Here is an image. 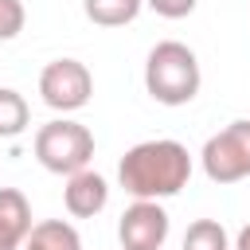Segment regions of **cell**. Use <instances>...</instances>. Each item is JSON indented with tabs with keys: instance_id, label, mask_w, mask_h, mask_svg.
<instances>
[{
	"instance_id": "6da1fadb",
	"label": "cell",
	"mask_w": 250,
	"mask_h": 250,
	"mask_svg": "<svg viewBox=\"0 0 250 250\" xmlns=\"http://www.w3.org/2000/svg\"><path fill=\"white\" fill-rule=\"evenodd\" d=\"M191 180V152L180 141L156 137L133 145L117 164V184L133 199H172Z\"/></svg>"
},
{
	"instance_id": "7a4b0ae2",
	"label": "cell",
	"mask_w": 250,
	"mask_h": 250,
	"mask_svg": "<svg viewBox=\"0 0 250 250\" xmlns=\"http://www.w3.org/2000/svg\"><path fill=\"white\" fill-rule=\"evenodd\" d=\"M203 86L199 59L180 39H160L145 59V90L160 105H188Z\"/></svg>"
},
{
	"instance_id": "3957f363",
	"label": "cell",
	"mask_w": 250,
	"mask_h": 250,
	"mask_svg": "<svg viewBox=\"0 0 250 250\" xmlns=\"http://www.w3.org/2000/svg\"><path fill=\"white\" fill-rule=\"evenodd\" d=\"M35 160L55 176H74L94 160V133L82 121L55 117L35 129Z\"/></svg>"
},
{
	"instance_id": "277c9868",
	"label": "cell",
	"mask_w": 250,
	"mask_h": 250,
	"mask_svg": "<svg viewBox=\"0 0 250 250\" xmlns=\"http://www.w3.org/2000/svg\"><path fill=\"white\" fill-rule=\"evenodd\" d=\"M203 172L215 184H238L250 176V121H230L227 129H219L215 137H207L203 152Z\"/></svg>"
},
{
	"instance_id": "5b68a950",
	"label": "cell",
	"mask_w": 250,
	"mask_h": 250,
	"mask_svg": "<svg viewBox=\"0 0 250 250\" xmlns=\"http://www.w3.org/2000/svg\"><path fill=\"white\" fill-rule=\"evenodd\" d=\"M94 94V74L78 59H51L39 70V98L55 113H74L90 102Z\"/></svg>"
},
{
	"instance_id": "8992f818",
	"label": "cell",
	"mask_w": 250,
	"mask_h": 250,
	"mask_svg": "<svg viewBox=\"0 0 250 250\" xmlns=\"http://www.w3.org/2000/svg\"><path fill=\"white\" fill-rule=\"evenodd\" d=\"M168 211L156 199H133L117 223L121 250H160L168 238Z\"/></svg>"
},
{
	"instance_id": "52a82bcc",
	"label": "cell",
	"mask_w": 250,
	"mask_h": 250,
	"mask_svg": "<svg viewBox=\"0 0 250 250\" xmlns=\"http://www.w3.org/2000/svg\"><path fill=\"white\" fill-rule=\"evenodd\" d=\"M62 203L74 219H94L105 211L109 203V184L105 176H98L94 168H82L74 176H66V188H62Z\"/></svg>"
},
{
	"instance_id": "ba28073f",
	"label": "cell",
	"mask_w": 250,
	"mask_h": 250,
	"mask_svg": "<svg viewBox=\"0 0 250 250\" xmlns=\"http://www.w3.org/2000/svg\"><path fill=\"white\" fill-rule=\"evenodd\" d=\"M31 203L20 188H0V250H20L31 234Z\"/></svg>"
},
{
	"instance_id": "9c48e42d",
	"label": "cell",
	"mask_w": 250,
	"mask_h": 250,
	"mask_svg": "<svg viewBox=\"0 0 250 250\" xmlns=\"http://www.w3.org/2000/svg\"><path fill=\"white\" fill-rule=\"evenodd\" d=\"M20 250H82V238L66 219H43L31 227V234Z\"/></svg>"
},
{
	"instance_id": "30bf717a",
	"label": "cell",
	"mask_w": 250,
	"mask_h": 250,
	"mask_svg": "<svg viewBox=\"0 0 250 250\" xmlns=\"http://www.w3.org/2000/svg\"><path fill=\"white\" fill-rule=\"evenodd\" d=\"M145 0H82V12L98 27H125L141 16Z\"/></svg>"
},
{
	"instance_id": "8fae6325",
	"label": "cell",
	"mask_w": 250,
	"mask_h": 250,
	"mask_svg": "<svg viewBox=\"0 0 250 250\" xmlns=\"http://www.w3.org/2000/svg\"><path fill=\"white\" fill-rule=\"evenodd\" d=\"M31 125V105L20 90L12 86H0V141H12L20 137L23 129Z\"/></svg>"
},
{
	"instance_id": "7c38bea8",
	"label": "cell",
	"mask_w": 250,
	"mask_h": 250,
	"mask_svg": "<svg viewBox=\"0 0 250 250\" xmlns=\"http://www.w3.org/2000/svg\"><path fill=\"white\" fill-rule=\"evenodd\" d=\"M230 234L219 219H195L184 230V250H230Z\"/></svg>"
},
{
	"instance_id": "4fadbf2b",
	"label": "cell",
	"mask_w": 250,
	"mask_h": 250,
	"mask_svg": "<svg viewBox=\"0 0 250 250\" xmlns=\"http://www.w3.org/2000/svg\"><path fill=\"white\" fill-rule=\"evenodd\" d=\"M27 23V12H23V0H0V43L16 39Z\"/></svg>"
},
{
	"instance_id": "5bb4252c",
	"label": "cell",
	"mask_w": 250,
	"mask_h": 250,
	"mask_svg": "<svg viewBox=\"0 0 250 250\" xmlns=\"http://www.w3.org/2000/svg\"><path fill=\"white\" fill-rule=\"evenodd\" d=\"M156 16H164V20H184V16H191L195 12V4L199 0H145Z\"/></svg>"
},
{
	"instance_id": "9a60e30c",
	"label": "cell",
	"mask_w": 250,
	"mask_h": 250,
	"mask_svg": "<svg viewBox=\"0 0 250 250\" xmlns=\"http://www.w3.org/2000/svg\"><path fill=\"white\" fill-rule=\"evenodd\" d=\"M230 250H250V223H246V227L234 234V246H230Z\"/></svg>"
}]
</instances>
